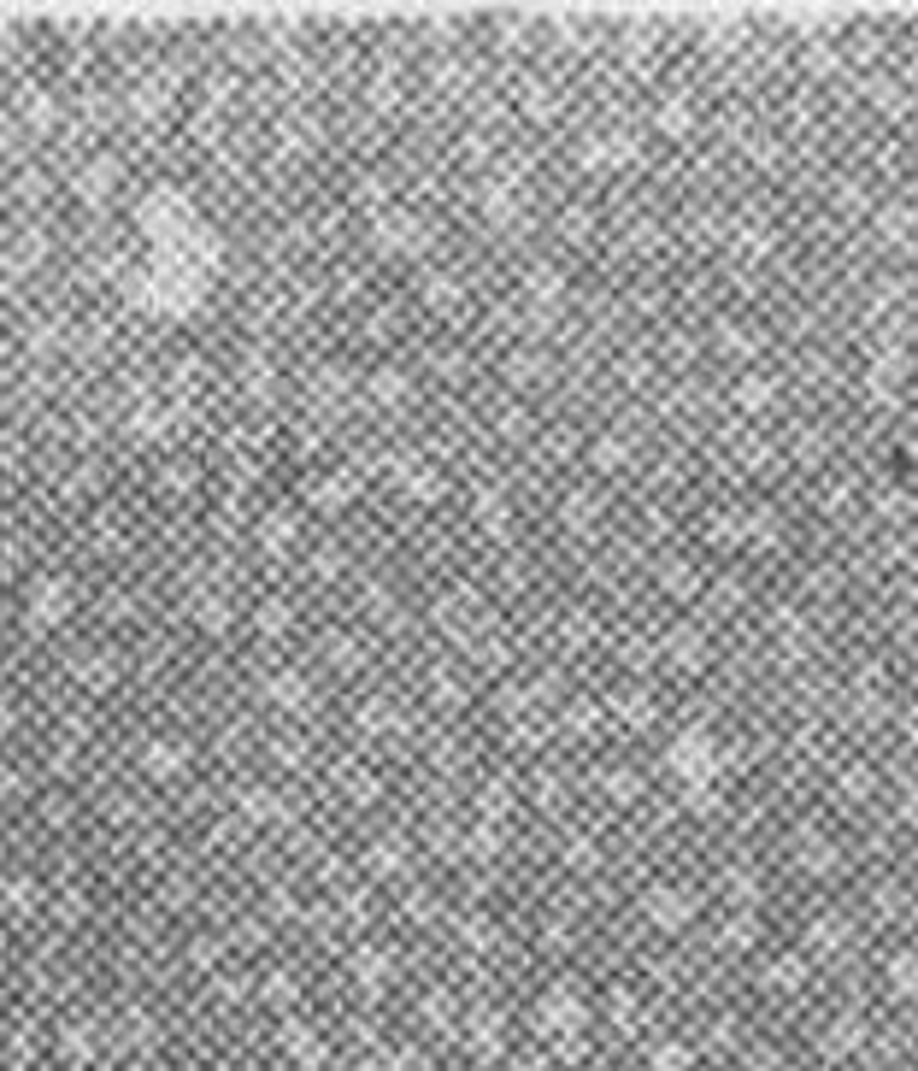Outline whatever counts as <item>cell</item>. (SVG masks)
Segmentation results:
<instances>
[{"label": "cell", "mask_w": 918, "mask_h": 1071, "mask_svg": "<svg viewBox=\"0 0 918 1071\" xmlns=\"http://www.w3.org/2000/svg\"><path fill=\"white\" fill-rule=\"evenodd\" d=\"M736 406L742 413H765V406H772V383L765 377H742L736 383Z\"/></svg>", "instance_id": "obj_9"}, {"label": "cell", "mask_w": 918, "mask_h": 1071, "mask_svg": "<svg viewBox=\"0 0 918 1071\" xmlns=\"http://www.w3.org/2000/svg\"><path fill=\"white\" fill-rule=\"evenodd\" d=\"M877 235H883V242H895V247H907L913 235H918V213H913L907 201L883 206V213H877Z\"/></svg>", "instance_id": "obj_6"}, {"label": "cell", "mask_w": 918, "mask_h": 1071, "mask_svg": "<svg viewBox=\"0 0 918 1071\" xmlns=\"http://www.w3.org/2000/svg\"><path fill=\"white\" fill-rule=\"evenodd\" d=\"M836 201H842V213H860V206H865V189H860V183H842Z\"/></svg>", "instance_id": "obj_22"}, {"label": "cell", "mask_w": 918, "mask_h": 1071, "mask_svg": "<svg viewBox=\"0 0 918 1071\" xmlns=\"http://www.w3.org/2000/svg\"><path fill=\"white\" fill-rule=\"evenodd\" d=\"M684 806H689V813H718V806H724V795H718V789H684Z\"/></svg>", "instance_id": "obj_19"}, {"label": "cell", "mask_w": 918, "mask_h": 1071, "mask_svg": "<svg viewBox=\"0 0 918 1071\" xmlns=\"http://www.w3.org/2000/svg\"><path fill=\"white\" fill-rule=\"evenodd\" d=\"M654 124H660V135L684 142V135H694V106L684 101V95H672V101H660V106H654Z\"/></svg>", "instance_id": "obj_7"}, {"label": "cell", "mask_w": 918, "mask_h": 1071, "mask_svg": "<svg viewBox=\"0 0 918 1071\" xmlns=\"http://www.w3.org/2000/svg\"><path fill=\"white\" fill-rule=\"evenodd\" d=\"M836 795H842V801H865V795H872V771H865V766H848V771L836 777Z\"/></svg>", "instance_id": "obj_13"}, {"label": "cell", "mask_w": 918, "mask_h": 1071, "mask_svg": "<svg viewBox=\"0 0 918 1071\" xmlns=\"http://www.w3.org/2000/svg\"><path fill=\"white\" fill-rule=\"evenodd\" d=\"M730 895H736V901H753V895H760V883H753L748 871H736V877H730Z\"/></svg>", "instance_id": "obj_24"}, {"label": "cell", "mask_w": 918, "mask_h": 1071, "mask_svg": "<svg viewBox=\"0 0 918 1071\" xmlns=\"http://www.w3.org/2000/svg\"><path fill=\"white\" fill-rule=\"evenodd\" d=\"M594 465H624V442H613V435H606V442L594 447Z\"/></svg>", "instance_id": "obj_21"}, {"label": "cell", "mask_w": 918, "mask_h": 1071, "mask_svg": "<svg viewBox=\"0 0 918 1071\" xmlns=\"http://www.w3.org/2000/svg\"><path fill=\"white\" fill-rule=\"evenodd\" d=\"M901 377H907V354H901V335H889V347L872 359V371H865V395H872L877 406H889L895 389H901Z\"/></svg>", "instance_id": "obj_2"}, {"label": "cell", "mask_w": 918, "mask_h": 1071, "mask_svg": "<svg viewBox=\"0 0 918 1071\" xmlns=\"http://www.w3.org/2000/svg\"><path fill=\"white\" fill-rule=\"evenodd\" d=\"M665 766H672L677 789H718V771H724V754H718L713 730L706 725H684L665 748Z\"/></svg>", "instance_id": "obj_1"}, {"label": "cell", "mask_w": 918, "mask_h": 1071, "mask_svg": "<svg viewBox=\"0 0 918 1071\" xmlns=\"http://www.w3.org/2000/svg\"><path fill=\"white\" fill-rule=\"evenodd\" d=\"M642 906H648V918L660 930H684L689 918H694V901H689L684 889H648V901H642Z\"/></svg>", "instance_id": "obj_3"}, {"label": "cell", "mask_w": 918, "mask_h": 1071, "mask_svg": "<svg viewBox=\"0 0 918 1071\" xmlns=\"http://www.w3.org/2000/svg\"><path fill=\"white\" fill-rule=\"evenodd\" d=\"M907 736H913V742H918V713H907Z\"/></svg>", "instance_id": "obj_30"}, {"label": "cell", "mask_w": 918, "mask_h": 1071, "mask_svg": "<svg viewBox=\"0 0 918 1071\" xmlns=\"http://www.w3.org/2000/svg\"><path fill=\"white\" fill-rule=\"evenodd\" d=\"M865 95H872V106H877V112H895V118H901V106H907V101H901V89H895V83H883V77H877Z\"/></svg>", "instance_id": "obj_16"}, {"label": "cell", "mask_w": 918, "mask_h": 1071, "mask_svg": "<svg viewBox=\"0 0 918 1071\" xmlns=\"http://www.w3.org/2000/svg\"><path fill=\"white\" fill-rule=\"evenodd\" d=\"M901 818H907V825H918V795H907V801H901Z\"/></svg>", "instance_id": "obj_29"}, {"label": "cell", "mask_w": 918, "mask_h": 1071, "mask_svg": "<svg viewBox=\"0 0 918 1071\" xmlns=\"http://www.w3.org/2000/svg\"><path fill=\"white\" fill-rule=\"evenodd\" d=\"M665 595L689 601V595H694V566H684V559H672V566H665Z\"/></svg>", "instance_id": "obj_15"}, {"label": "cell", "mask_w": 918, "mask_h": 1071, "mask_svg": "<svg viewBox=\"0 0 918 1071\" xmlns=\"http://www.w3.org/2000/svg\"><path fill=\"white\" fill-rule=\"evenodd\" d=\"M724 354H730V359L760 354V335H748V330H736V324H730V330H724Z\"/></svg>", "instance_id": "obj_17"}, {"label": "cell", "mask_w": 918, "mask_h": 1071, "mask_svg": "<svg viewBox=\"0 0 918 1071\" xmlns=\"http://www.w3.org/2000/svg\"><path fill=\"white\" fill-rule=\"evenodd\" d=\"M795 977H801V960H783V966L772 971V983H795Z\"/></svg>", "instance_id": "obj_27"}, {"label": "cell", "mask_w": 918, "mask_h": 1071, "mask_svg": "<svg viewBox=\"0 0 918 1071\" xmlns=\"http://www.w3.org/2000/svg\"><path fill=\"white\" fill-rule=\"evenodd\" d=\"M795 859H801L806 871H813V877H830L842 854H836V842H824V836H818V830H806V836L795 842Z\"/></svg>", "instance_id": "obj_5"}, {"label": "cell", "mask_w": 918, "mask_h": 1071, "mask_svg": "<svg viewBox=\"0 0 918 1071\" xmlns=\"http://www.w3.org/2000/svg\"><path fill=\"white\" fill-rule=\"evenodd\" d=\"M706 542L736 547L742 542V513H713V518H706Z\"/></svg>", "instance_id": "obj_11"}, {"label": "cell", "mask_w": 918, "mask_h": 1071, "mask_svg": "<svg viewBox=\"0 0 918 1071\" xmlns=\"http://www.w3.org/2000/svg\"><path fill=\"white\" fill-rule=\"evenodd\" d=\"M913 83H918V59H913Z\"/></svg>", "instance_id": "obj_31"}, {"label": "cell", "mask_w": 918, "mask_h": 1071, "mask_svg": "<svg viewBox=\"0 0 918 1071\" xmlns=\"http://www.w3.org/2000/svg\"><path fill=\"white\" fill-rule=\"evenodd\" d=\"M736 247H742V254H765V247H772V235H765L760 224H736Z\"/></svg>", "instance_id": "obj_20"}, {"label": "cell", "mask_w": 918, "mask_h": 1071, "mask_svg": "<svg viewBox=\"0 0 918 1071\" xmlns=\"http://www.w3.org/2000/svg\"><path fill=\"white\" fill-rule=\"evenodd\" d=\"M842 936H848V925H842L836 913H824L813 930H806V942H813V948H842Z\"/></svg>", "instance_id": "obj_12"}, {"label": "cell", "mask_w": 918, "mask_h": 1071, "mask_svg": "<svg viewBox=\"0 0 918 1071\" xmlns=\"http://www.w3.org/2000/svg\"><path fill=\"white\" fill-rule=\"evenodd\" d=\"M665 654H672L677 671H701V666H706V636H701L694 625H677L672 636H665Z\"/></svg>", "instance_id": "obj_4"}, {"label": "cell", "mask_w": 918, "mask_h": 1071, "mask_svg": "<svg viewBox=\"0 0 918 1071\" xmlns=\"http://www.w3.org/2000/svg\"><path fill=\"white\" fill-rule=\"evenodd\" d=\"M853 713H860V725H877V718H883V701H877V695H860Z\"/></svg>", "instance_id": "obj_23"}, {"label": "cell", "mask_w": 918, "mask_h": 1071, "mask_svg": "<svg viewBox=\"0 0 918 1071\" xmlns=\"http://www.w3.org/2000/svg\"><path fill=\"white\" fill-rule=\"evenodd\" d=\"M713 601H718V606H736V601H742V589H736V583L724 577V583H718V589H713Z\"/></svg>", "instance_id": "obj_26"}, {"label": "cell", "mask_w": 918, "mask_h": 1071, "mask_svg": "<svg viewBox=\"0 0 918 1071\" xmlns=\"http://www.w3.org/2000/svg\"><path fill=\"white\" fill-rule=\"evenodd\" d=\"M742 459H748V465H765V442H742Z\"/></svg>", "instance_id": "obj_28"}, {"label": "cell", "mask_w": 918, "mask_h": 1071, "mask_svg": "<svg viewBox=\"0 0 918 1071\" xmlns=\"http://www.w3.org/2000/svg\"><path fill=\"white\" fill-rule=\"evenodd\" d=\"M889 983H895L901 995H918V954H895V960H889Z\"/></svg>", "instance_id": "obj_14"}, {"label": "cell", "mask_w": 918, "mask_h": 1071, "mask_svg": "<svg viewBox=\"0 0 918 1071\" xmlns=\"http://www.w3.org/2000/svg\"><path fill=\"white\" fill-rule=\"evenodd\" d=\"M613 713L624 718L630 730H642V725H648V718H654V701H648V695H642V689H630V695H618V706H613Z\"/></svg>", "instance_id": "obj_10"}, {"label": "cell", "mask_w": 918, "mask_h": 1071, "mask_svg": "<svg viewBox=\"0 0 918 1071\" xmlns=\"http://www.w3.org/2000/svg\"><path fill=\"white\" fill-rule=\"evenodd\" d=\"M606 795H613V801H636L642 777H636V771H613V777H606Z\"/></svg>", "instance_id": "obj_18"}, {"label": "cell", "mask_w": 918, "mask_h": 1071, "mask_svg": "<svg viewBox=\"0 0 918 1071\" xmlns=\"http://www.w3.org/2000/svg\"><path fill=\"white\" fill-rule=\"evenodd\" d=\"M748 936H753V925H748V918H736V925L724 930V942H730V948H742V942H748Z\"/></svg>", "instance_id": "obj_25"}, {"label": "cell", "mask_w": 918, "mask_h": 1071, "mask_svg": "<svg viewBox=\"0 0 918 1071\" xmlns=\"http://www.w3.org/2000/svg\"><path fill=\"white\" fill-rule=\"evenodd\" d=\"M742 542H753V547H772L777 542V513H772V506L742 513Z\"/></svg>", "instance_id": "obj_8"}]
</instances>
